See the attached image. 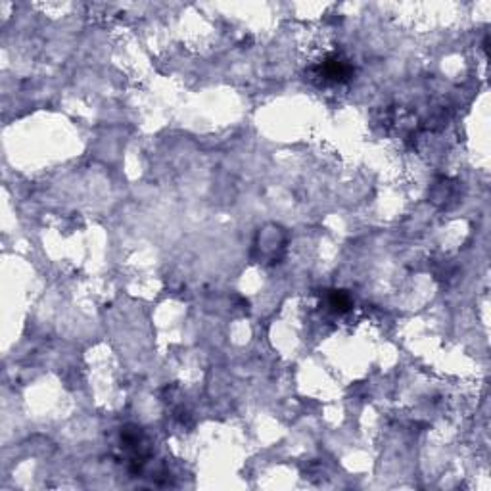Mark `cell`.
<instances>
[{
  "label": "cell",
  "instance_id": "2",
  "mask_svg": "<svg viewBox=\"0 0 491 491\" xmlns=\"http://www.w3.org/2000/svg\"><path fill=\"white\" fill-rule=\"evenodd\" d=\"M328 306H330L332 311L345 313L352 307V299L342 290H332L330 296H328Z\"/></svg>",
  "mask_w": 491,
  "mask_h": 491
},
{
  "label": "cell",
  "instance_id": "1",
  "mask_svg": "<svg viewBox=\"0 0 491 491\" xmlns=\"http://www.w3.org/2000/svg\"><path fill=\"white\" fill-rule=\"evenodd\" d=\"M352 64L338 54H328L325 60L315 67V77H319L320 83L325 85H340V83L352 79Z\"/></svg>",
  "mask_w": 491,
  "mask_h": 491
}]
</instances>
